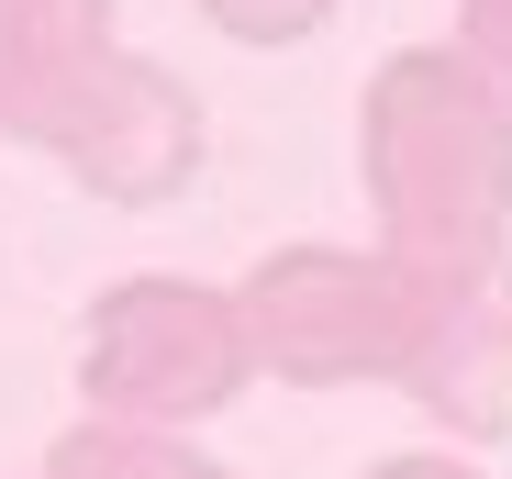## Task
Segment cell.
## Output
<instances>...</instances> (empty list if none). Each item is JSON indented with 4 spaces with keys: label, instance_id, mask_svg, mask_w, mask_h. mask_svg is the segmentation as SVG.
Returning a JSON list of instances; mask_svg holds the SVG:
<instances>
[{
    "label": "cell",
    "instance_id": "cell-3",
    "mask_svg": "<svg viewBox=\"0 0 512 479\" xmlns=\"http://www.w3.org/2000/svg\"><path fill=\"white\" fill-rule=\"evenodd\" d=\"M256 368L290 390H357V379H401L412 324H423V279L390 268L379 246H279L234 279Z\"/></svg>",
    "mask_w": 512,
    "mask_h": 479
},
{
    "label": "cell",
    "instance_id": "cell-8",
    "mask_svg": "<svg viewBox=\"0 0 512 479\" xmlns=\"http://www.w3.org/2000/svg\"><path fill=\"white\" fill-rule=\"evenodd\" d=\"M212 12V34H234V45H301L334 0H201Z\"/></svg>",
    "mask_w": 512,
    "mask_h": 479
},
{
    "label": "cell",
    "instance_id": "cell-6",
    "mask_svg": "<svg viewBox=\"0 0 512 479\" xmlns=\"http://www.w3.org/2000/svg\"><path fill=\"white\" fill-rule=\"evenodd\" d=\"M112 0H0V134L56 145L112 78Z\"/></svg>",
    "mask_w": 512,
    "mask_h": 479
},
{
    "label": "cell",
    "instance_id": "cell-9",
    "mask_svg": "<svg viewBox=\"0 0 512 479\" xmlns=\"http://www.w3.org/2000/svg\"><path fill=\"white\" fill-rule=\"evenodd\" d=\"M457 56H479V78L512 101V0H457Z\"/></svg>",
    "mask_w": 512,
    "mask_h": 479
},
{
    "label": "cell",
    "instance_id": "cell-4",
    "mask_svg": "<svg viewBox=\"0 0 512 479\" xmlns=\"http://www.w3.org/2000/svg\"><path fill=\"white\" fill-rule=\"evenodd\" d=\"M201 145H212V134H201L190 78H179V67H156V56H112V78L78 101V123H67L45 156H56V168L90 190V201L145 212V201H167V190H190Z\"/></svg>",
    "mask_w": 512,
    "mask_h": 479
},
{
    "label": "cell",
    "instance_id": "cell-1",
    "mask_svg": "<svg viewBox=\"0 0 512 479\" xmlns=\"http://www.w3.org/2000/svg\"><path fill=\"white\" fill-rule=\"evenodd\" d=\"M357 179L379 212V257L423 290L501 279L512 234V101L457 45H401L357 90Z\"/></svg>",
    "mask_w": 512,
    "mask_h": 479
},
{
    "label": "cell",
    "instance_id": "cell-10",
    "mask_svg": "<svg viewBox=\"0 0 512 479\" xmlns=\"http://www.w3.org/2000/svg\"><path fill=\"white\" fill-rule=\"evenodd\" d=\"M368 479H479L468 457H446V446H423V457H379Z\"/></svg>",
    "mask_w": 512,
    "mask_h": 479
},
{
    "label": "cell",
    "instance_id": "cell-7",
    "mask_svg": "<svg viewBox=\"0 0 512 479\" xmlns=\"http://www.w3.org/2000/svg\"><path fill=\"white\" fill-rule=\"evenodd\" d=\"M45 479H234L223 457H201L190 435H167V424H67L45 446Z\"/></svg>",
    "mask_w": 512,
    "mask_h": 479
},
{
    "label": "cell",
    "instance_id": "cell-5",
    "mask_svg": "<svg viewBox=\"0 0 512 479\" xmlns=\"http://www.w3.org/2000/svg\"><path fill=\"white\" fill-rule=\"evenodd\" d=\"M401 390H412L446 435L501 446V435H512V290H501V279L423 290V324H412Z\"/></svg>",
    "mask_w": 512,
    "mask_h": 479
},
{
    "label": "cell",
    "instance_id": "cell-2",
    "mask_svg": "<svg viewBox=\"0 0 512 479\" xmlns=\"http://www.w3.org/2000/svg\"><path fill=\"white\" fill-rule=\"evenodd\" d=\"M256 379V335H245V301L212 279H112L78 324V402L101 424H167L190 435L201 413H223L234 390Z\"/></svg>",
    "mask_w": 512,
    "mask_h": 479
}]
</instances>
